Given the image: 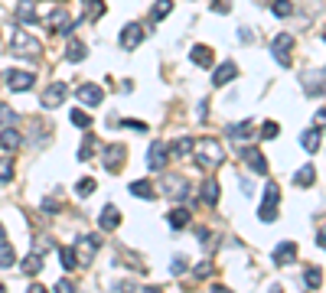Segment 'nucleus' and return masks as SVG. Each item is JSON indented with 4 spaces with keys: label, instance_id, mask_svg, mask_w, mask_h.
Here are the masks:
<instances>
[{
    "label": "nucleus",
    "instance_id": "obj_1",
    "mask_svg": "<svg viewBox=\"0 0 326 293\" xmlns=\"http://www.w3.org/2000/svg\"><path fill=\"white\" fill-rule=\"evenodd\" d=\"M192 153H196V163L206 166V170H215V166H222V160H225L222 144H219V140H212V137L192 140Z\"/></svg>",
    "mask_w": 326,
    "mask_h": 293
},
{
    "label": "nucleus",
    "instance_id": "obj_2",
    "mask_svg": "<svg viewBox=\"0 0 326 293\" xmlns=\"http://www.w3.org/2000/svg\"><path fill=\"white\" fill-rule=\"evenodd\" d=\"M10 49H13V56H20V59H39L42 56V42L36 36H30L26 30H13V39H10Z\"/></svg>",
    "mask_w": 326,
    "mask_h": 293
},
{
    "label": "nucleus",
    "instance_id": "obj_3",
    "mask_svg": "<svg viewBox=\"0 0 326 293\" xmlns=\"http://www.w3.org/2000/svg\"><path fill=\"white\" fill-rule=\"evenodd\" d=\"M72 251H75L78 267H88V264L95 261V254L101 251V238H98V235H82V238L75 241V247H72Z\"/></svg>",
    "mask_w": 326,
    "mask_h": 293
},
{
    "label": "nucleus",
    "instance_id": "obj_4",
    "mask_svg": "<svg viewBox=\"0 0 326 293\" xmlns=\"http://www.w3.org/2000/svg\"><path fill=\"white\" fill-rule=\"evenodd\" d=\"M277 202H280L277 183H268V186H264V202H261V209H258V218L261 221H277Z\"/></svg>",
    "mask_w": 326,
    "mask_h": 293
},
{
    "label": "nucleus",
    "instance_id": "obj_5",
    "mask_svg": "<svg viewBox=\"0 0 326 293\" xmlns=\"http://www.w3.org/2000/svg\"><path fill=\"white\" fill-rule=\"evenodd\" d=\"M33 82H36V75L23 72V69H7V72H4V85L10 88V92H30Z\"/></svg>",
    "mask_w": 326,
    "mask_h": 293
},
{
    "label": "nucleus",
    "instance_id": "obj_6",
    "mask_svg": "<svg viewBox=\"0 0 326 293\" xmlns=\"http://www.w3.org/2000/svg\"><path fill=\"white\" fill-rule=\"evenodd\" d=\"M75 98H78V104H85V108H98L104 101V92H101V85H95V82H82L75 88Z\"/></svg>",
    "mask_w": 326,
    "mask_h": 293
},
{
    "label": "nucleus",
    "instance_id": "obj_7",
    "mask_svg": "<svg viewBox=\"0 0 326 293\" xmlns=\"http://www.w3.org/2000/svg\"><path fill=\"white\" fill-rule=\"evenodd\" d=\"M46 26L52 33H59V36H72V16H69L66 7H59V10H52L46 16Z\"/></svg>",
    "mask_w": 326,
    "mask_h": 293
},
{
    "label": "nucleus",
    "instance_id": "obj_8",
    "mask_svg": "<svg viewBox=\"0 0 326 293\" xmlns=\"http://www.w3.org/2000/svg\"><path fill=\"white\" fill-rule=\"evenodd\" d=\"M290 49H294V36H287V33L274 36V42H271V56L277 59V65H290Z\"/></svg>",
    "mask_w": 326,
    "mask_h": 293
},
{
    "label": "nucleus",
    "instance_id": "obj_9",
    "mask_svg": "<svg viewBox=\"0 0 326 293\" xmlns=\"http://www.w3.org/2000/svg\"><path fill=\"white\" fill-rule=\"evenodd\" d=\"M124 153H127L124 144H111V147H104V150H101V163L108 166L111 173H118V170H121V163H124Z\"/></svg>",
    "mask_w": 326,
    "mask_h": 293
},
{
    "label": "nucleus",
    "instance_id": "obj_10",
    "mask_svg": "<svg viewBox=\"0 0 326 293\" xmlns=\"http://www.w3.org/2000/svg\"><path fill=\"white\" fill-rule=\"evenodd\" d=\"M66 95H69L66 82H52L46 92H42V108H59V104L66 101Z\"/></svg>",
    "mask_w": 326,
    "mask_h": 293
},
{
    "label": "nucleus",
    "instance_id": "obj_11",
    "mask_svg": "<svg viewBox=\"0 0 326 293\" xmlns=\"http://www.w3.org/2000/svg\"><path fill=\"white\" fill-rule=\"evenodd\" d=\"M140 39H144V26L140 23H127L121 30V49H137Z\"/></svg>",
    "mask_w": 326,
    "mask_h": 293
},
{
    "label": "nucleus",
    "instance_id": "obj_12",
    "mask_svg": "<svg viewBox=\"0 0 326 293\" xmlns=\"http://www.w3.org/2000/svg\"><path fill=\"white\" fill-rule=\"evenodd\" d=\"M242 160H245V163L251 166L254 173H261V176L268 173V156H264L258 147H245V150H242Z\"/></svg>",
    "mask_w": 326,
    "mask_h": 293
},
{
    "label": "nucleus",
    "instance_id": "obj_13",
    "mask_svg": "<svg viewBox=\"0 0 326 293\" xmlns=\"http://www.w3.org/2000/svg\"><path fill=\"white\" fill-rule=\"evenodd\" d=\"M23 147V134L16 127H4L0 130V150H7V153H13V150Z\"/></svg>",
    "mask_w": 326,
    "mask_h": 293
},
{
    "label": "nucleus",
    "instance_id": "obj_14",
    "mask_svg": "<svg viewBox=\"0 0 326 293\" xmlns=\"http://www.w3.org/2000/svg\"><path fill=\"white\" fill-rule=\"evenodd\" d=\"M235 75H238V65H235V62H222V65L212 72V85H215V88H225Z\"/></svg>",
    "mask_w": 326,
    "mask_h": 293
},
{
    "label": "nucleus",
    "instance_id": "obj_15",
    "mask_svg": "<svg viewBox=\"0 0 326 293\" xmlns=\"http://www.w3.org/2000/svg\"><path fill=\"white\" fill-rule=\"evenodd\" d=\"M166 195H170V199H176V202H180V199H186V195H189V186H186V179H180V176H166Z\"/></svg>",
    "mask_w": 326,
    "mask_h": 293
},
{
    "label": "nucleus",
    "instance_id": "obj_16",
    "mask_svg": "<svg viewBox=\"0 0 326 293\" xmlns=\"http://www.w3.org/2000/svg\"><path fill=\"white\" fill-rule=\"evenodd\" d=\"M166 166V147L163 144H150V150H147V170H163Z\"/></svg>",
    "mask_w": 326,
    "mask_h": 293
},
{
    "label": "nucleus",
    "instance_id": "obj_17",
    "mask_svg": "<svg viewBox=\"0 0 326 293\" xmlns=\"http://www.w3.org/2000/svg\"><path fill=\"white\" fill-rule=\"evenodd\" d=\"M294 257H297V244H294V241H280V244L274 247V264H277V267L290 264Z\"/></svg>",
    "mask_w": 326,
    "mask_h": 293
},
{
    "label": "nucleus",
    "instance_id": "obj_18",
    "mask_svg": "<svg viewBox=\"0 0 326 293\" xmlns=\"http://www.w3.org/2000/svg\"><path fill=\"white\" fill-rule=\"evenodd\" d=\"M303 92L307 95H323V69H316V72H307L303 75Z\"/></svg>",
    "mask_w": 326,
    "mask_h": 293
},
{
    "label": "nucleus",
    "instance_id": "obj_19",
    "mask_svg": "<svg viewBox=\"0 0 326 293\" xmlns=\"http://www.w3.org/2000/svg\"><path fill=\"white\" fill-rule=\"evenodd\" d=\"M98 225L104 228V232H114V228L121 225V212L114 209V206H104V209H101V215H98Z\"/></svg>",
    "mask_w": 326,
    "mask_h": 293
},
{
    "label": "nucleus",
    "instance_id": "obj_20",
    "mask_svg": "<svg viewBox=\"0 0 326 293\" xmlns=\"http://www.w3.org/2000/svg\"><path fill=\"white\" fill-rule=\"evenodd\" d=\"M20 267H23L26 277H36V274L42 271V251H36V247H33V254H26V261L20 264Z\"/></svg>",
    "mask_w": 326,
    "mask_h": 293
},
{
    "label": "nucleus",
    "instance_id": "obj_21",
    "mask_svg": "<svg viewBox=\"0 0 326 293\" xmlns=\"http://www.w3.org/2000/svg\"><path fill=\"white\" fill-rule=\"evenodd\" d=\"M192 62H196L199 69H209V65L215 62V52L209 49V46H202V42H199V46H192Z\"/></svg>",
    "mask_w": 326,
    "mask_h": 293
},
{
    "label": "nucleus",
    "instance_id": "obj_22",
    "mask_svg": "<svg viewBox=\"0 0 326 293\" xmlns=\"http://www.w3.org/2000/svg\"><path fill=\"white\" fill-rule=\"evenodd\" d=\"M127 189H131V195H137V199H147V202L157 199V189H154V186L147 183V179H134V183L127 186Z\"/></svg>",
    "mask_w": 326,
    "mask_h": 293
},
{
    "label": "nucleus",
    "instance_id": "obj_23",
    "mask_svg": "<svg viewBox=\"0 0 326 293\" xmlns=\"http://www.w3.org/2000/svg\"><path fill=\"white\" fill-rule=\"evenodd\" d=\"M313 183H316V170H313V163L300 166V170H297V176H294V186H297V189H307V186H313Z\"/></svg>",
    "mask_w": 326,
    "mask_h": 293
},
{
    "label": "nucleus",
    "instance_id": "obj_24",
    "mask_svg": "<svg viewBox=\"0 0 326 293\" xmlns=\"http://www.w3.org/2000/svg\"><path fill=\"white\" fill-rule=\"evenodd\" d=\"M98 150V137L95 134H85L82 140V147H78V163H85V160H92V153Z\"/></svg>",
    "mask_w": 326,
    "mask_h": 293
},
{
    "label": "nucleus",
    "instance_id": "obj_25",
    "mask_svg": "<svg viewBox=\"0 0 326 293\" xmlns=\"http://www.w3.org/2000/svg\"><path fill=\"white\" fill-rule=\"evenodd\" d=\"M320 127H313V130H307V134L300 137V147L307 150V153H316V150H320Z\"/></svg>",
    "mask_w": 326,
    "mask_h": 293
},
{
    "label": "nucleus",
    "instance_id": "obj_26",
    "mask_svg": "<svg viewBox=\"0 0 326 293\" xmlns=\"http://www.w3.org/2000/svg\"><path fill=\"white\" fill-rule=\"evenodd\" d=\"M166 221H170V228H176V232H180V228H186V225H189V212L176 206L170 215H166Z\"/></svg>",
    "mask_w": 326,
    "mask_h": 293
},
{
    "label": "nucleus",
    "instance_id": "obj_27",
    "mask_svg": "<svg viewBox=\"0 0 326 293\" xmlns=\"http://www.w3.org/2000/svg\"><path fill=\"white\" fill-rule=\"evenodd\" d=\"M170 10H173V0H157L154 10H150V20L160 23V20H166V16H170Z\"/></svg>",
    "mask_w": 326,
    "mask_h": 293
},
{
    "label": "nucleus",
    "instance_id": "obj_28",
    "mask_svg": "<svg viewBox=\"0 0 326 293\" xmlns=\"http://www.w3.org/2000/svg\"><path fill=\"white\" fill-rule=\"evenodd\" d=\"M16 264V254H13V247L0 238V271H7V267H13Z\"/></svg>",
    "mask_w": 326,
    "mask_h": 293
},
{
    "label": "nucleus",
    "instance_id": "obj_29",
    "mask_svg": "<svg viewBox=\"0 0 326 293\" xmlns=\"http://www.w3.org/2000/svg\"><path fill=\"white\" fill-rule=\"evenodd\" d=\"M228 137H232V140H248L251 137V121L232 124V127H228Z\"/></svg>",
    "mask_w": 326,
    "mask_h": 293
},
{
    "label": "nucleus",
    "instance_id": "obj_30",
    "mask_svg": "<svg viewBox=\"0 0 326 293\" xmlns=\"http://www.w3.org/2000/svg\"><path fill=\"white\" fill-rule=\"evenodd\" d=\"M202 202H209V206H215V202H219V183L215 179L202 183Z\"/></svg>",
    "mask_w": 326,
    "mask_h": 293
},
{
    "label": "nucleus",
    "instance_id": "obj_31",
    "mask_svg": "<svg viewBox=\"0 0 326 293\" xmlns=\"http://www.w3.org/2000/svg\"><path fill=\"white\" fill-rule=\"evenodd\" d=\"M170 150H173V156H176V160H183V156H189V153H192V140H189V137H180V140H173V147H170Z\"/></svg>",
    "mask_w": 326,
    "mask_h": 293
},
{
    "label": "nucleus",
    "instance_id": "obj_32",
    "mask_svg": "<svg viewBox=\"0 0 326 293\" xmlns=\"http://www.w3.org/2000/svg\"><path fill=\"white\" fill-rule=\"evenodd\" d=\"M303 283H307L310 290H320V287H323V274H320V267H307V271H303Z\"/></svg>",
    "mask_w": 326,
    "mask_h": 293
},
{
    "label": "nucleus",
    "instance_id": "obj_33",
    "mask_svg": "<svg viewBox=\"0 0 326 293\" xmlns=\"http://www.w3.org/2000/svg\"><path fill=\"white\" fill-rule=\"evenodd\" d=\"M85 56H88V46H85V42H75V39L69 42V56H66L69 62H82Z\"/></svg>",
    "mask_w": 326,
    "mask_h": 293
},
{
    "label": "nucleus",
    "instance_id": "obj_34",
    "mask_svg": "<svg viewBox=\"0 0 326 293\" xmlns=\"http://www.w3.org/2000/svg\"><path fill=\"white\" fill-rule=\"evenodd\" d=\"M13 179V160L10 156H0V186H7Z\"/></svg>",
    "mask_w": 326,
    "mask_h": 293
},
{
    "label": "nucleus",
    "instance_id": "obj_35",
    "mask_svg": "<svg viewBox=\"0 0 326 293\" xmlns=\"http://www.w3.org/2000/svg\"><path fill=\"white\" fill-rule=\"evenodd\" d=\"M16 16H20V20H26V23H33V20H36V4H33V0H23L20 10H16Z\"/></svg>",
    "mask_w": 326,
    "mask_h": 293
},
{
    "label": "nucleus",
    "instance_id": "obj_36",
    "mask_svg": "<svg viewBox=\"0 0 326 293\" xmlns=\"http://www.w3.org/2000/svg\"><path fill=\"white\" fill-rule=\"evenodd\" d=\"M59 261H62V267H66V271H75V267H78L72 247H59Z\"/></svg>",
    "mask_w": 326,
    "mask_h": 293
},
{
    "label": "nucleus",
    "instance_id": "obj_37",
    "mask_svg": "<svg viewBox=\"0 0 326 293\" xmlns=\"http://www.w3.org/2000/svg\"><path fill=\"white\" fill-rule=\"evenodd\" d=\"M271 10H274V16H280V20H284V16L294 13V4H290V0H274V4H271Z\"/></svg>",
    "mask_w": 326,
    "mask_h": 293
},
{
    "label": "nucleus",
    "instance_id": "obj_38",
    "mask_svg": "<svg viewBox=\"0 0 326 293\" xmlns=\"http://www.w3.org/2000/svg\"><path fill=\"white\" fill-rule=\"evenodd\" d=\"M72 124H75V127H92V118H88L85 111H78V108H72Z\"/></svg>",
    "mask_w": 326,
    "mask_h": 293
},
{
    "label": "nucleus",
    "instance_id": "obj_39",
    "mask_svg": "<svg viewBox=\"0 0 326 293\" xmlns=\"http://www.w3.org/2000/svg\"><path fill=\"white\" fill-rule=\"evenodd\" d=\"M261 130H264V134H261L264 140H274V137L280 134V127H277V121H264V127H261Z\"/></svg>",
    "mask_w": 326,
    "mask_h": 293
},
{
    "label": "nucleus",
    "instance_id": "obj_40",
    "mask_svg": "<svg viewBox=\"0 0 326 293\" xmlns=\"http://www.w3.org/2000/svg\"><path fill=\"white\" fill-rule=\"evenodd\" d=\"M75 192L82 195V199H85V195H92V192H95V179H92V176H88V179H82V183L75 186Z\"/></svg>",
    "mask_w": 326,
    "mask_h": 293
},
{
    "label": "nucleus",
    "instance_id": "obj_41",
    "mask_svg": "<svg viewBox=\"0 0 326 293\" xmlns=\"http://www.w3.org/2000/svg\"><path fill=\"white\" fill-rule=\"evenodd\" d=\"M186 267H189V261H186L183 254H176V257H173V267H170V274H176V277H180V274L186 271Z\"/></svg>",
    "mask_w": 326,
    "mask_h": 293
},
{
    "label": "nucleus",
    "instance_id": "obj_42",
    "mask_svg": "<svg viewBox=\"0 0 326 293\" xmlns=\"http://www.w3.org/2000/svg\"><path fill=\"white\" fill-rule=\"evenodd\" d=\"M209 274H212V264H209V261H202V264H199V267H196V271H192V277H196V280H206V277H209Z\"/></svg>",
    "mask_w": 326,
    "mask_h": 293
},
{
    "label": "nucleus",
    "instance_id": "obj_43",
    "mask_svg": "<svg viewBox=\"0 0 326 293\" xmlns=\"http://www.w3.org/2000/svg\"><path fill=\"white\" fill-rule=\"evenodd\" d=\"M16 118V114L10 111V104H0V127H4V124H10Z\"/></svg>",
    "mask_w": 326,
    "mask_h": 293
},
{
    "label": "nucleus",
    "instance_id": "obj_44",
    "mask_svg": "<svg viewBox=\"0 0 326 293\" xmlns=\"http://www.w3.org/2000/svg\"><path fill=\"white\" fill-rule=\"evenodd\" d=\"M212 10L215 13H228V0H212Z\"/></svg>",
    "mask_w": 326,
    "mask_h": 293
},
{
    "label": "nucleus",
    "instance_id": "obj_45",
    "mask_svg": "<svg viewBox=\"0 0 326 293\" xmlns=\"http://www.w3.org/2000/svg\"><path fill=\"white\" fill-rule=\"evenodd\" d=\"M238 186H242V192H245V195H251V192H254V186H251V179H245V176H242V179H238Z\"/></svg>",
    "mask_w": 326,
    "mask_h": 293
},
{
    "label": "nucleus",
    "instance_id": "obj_46",
    "mask_svg": "<svg viewBox=\"0 0 326 293\" xmlns=\"http://www.w3.org/2000/svg\"><path fill=\"white\" fill-rule=\"evenodd\" d=\"M124 127H131V130H147V124H144V121H124Z\"/></svg>",
    "mask_w": 326,
    "mask_h": 293
},
{
    "label": "nucleus",
    "instance_id": "obj_47",
    "mask_svg": "<svg viewBox=\"0 0 326 293\" xmlns=\"http://www.w3.org/2000/svg\"><path fill=\"white\" fill-rule=\"evenodd\" d=\"M56 290H59V293H69V290H72V280H66V277H62V280L56 283Z\"/></svg>",
    "mask_w": 326,
    "mask_h": 293
},
{
    "label": "nucleus",
    "instance_id": "obj_48",
    "mask_svg": "<svg viewBox=\"0 0 326 293\" xmlns=\"http://www.w3.org/2000/svg\"><path fill=\"white\" fill-rule=\"evenodd\" d=\"M196 238H199V241H202V244H209V238H212V235H209V232H206V228H196Z\"/></svg>",
    "mask_w": 326,
    "mask_h": 293
},
{
    "label": "nucleus",
    "instance_id": "obj_49",
    "mask_svg": "<svg viewBox=\"0 0 326 293\" xmlns=\"http://www.w3.org/2000/svg\"><path fill=\"white\" fill-rule=\"evenodd\" d=\"M0 238H7V228L4 225H0Z\"/></svg>",
    "mask_w": 326,
    "mask_h": 293
}]
</instances>
